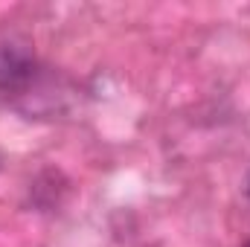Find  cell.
I'll use <instances>...</instances> for the list:
<instances>
[{"mask_svg":"<svg viewBox=\"0 0 250 247\" xmlns=\"http://www.w3.org/2000/svg\"><path fill=\"white\" fill-rule=\"evenodd\" d=\"M38 73L35 47L21 32L0 35V93H18L32 84Z\"/></svg>","mask_w":250,"mask_h":247,"instance_id":"1","label":"cell"},{"mask_svg":"<svg viewBox=\"0 0 250 247\" xmlns=\"http://www.w3.org/2000/svg\"><path fill=\"white\" fill-rule=\"evenodd\" d=\"M245 189H248V198H250V178H248V186H245Z\"/></svg>","mask_w":250,"mask_h":247,"instance_id":"2","label":"cell"},{"mask_svg":"<svg viewBox=\"0 0 250 247\" xmlns=\"http://www.w3.org/2000/svg\"><path fill=\"white\" fill-rule=\"evenodd\" d=\"M242 247H250V242H245V245H242Z\"/></svg>","mask_w":250,"mask_h":247,"instance_id":"3","label":"cell"}]
</instances>
